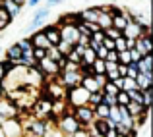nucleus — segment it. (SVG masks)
I'll use <instances>...</instances> for the list:
<instances>
[{"instance_id":"f257e3e1","label":"nucleus","mask_w":153,"mask_h":137,"mask_svg":"<svg viewBox=\"0 0 153 137\" xmlns=\"http://www.w3.org/2000/svg\"><path fill=\"white\" fill-rule=\"evenodd\" d=\"M54 127L60 131L64 137H68V135H72L74 131H78L79 127H83L82 124L76 120V116L72 114V108H68L64 114H60V116H56V120H54Z\"/></svg>"},{"instance_id":"f03ea898","label":"nucleus","mask_w":153,"mask_h":137,"mask_svg":"<svg viewBox=\"0 0 153 137\" xmlns=\"http://www.w3.org/2000/svg\"><path fill=\"white\" fill-rule=\"evenodd\" d=\"M87 96H89V91H85L82 85H76V87H68L64 91V100L70 108L76 106H82V104H87Z\"/></svg>"},{"instance_id":"7ed1b4c3","label":"nucleus","mask_w":153,"mask_h":137,"mask_svg":"<svg viewBox=\"0 0 153 137\" xmlns=\"http://www.w3.org/2000/svg\"><path fill=\"white\" fill-rule=\"evenodd\" d=\"M49 15H51V8H49V6H43V8H39V10L33 14L31 21L25 25L23 33H31V31L39 29V27H43V25L47 23V18H49Z\"/></svg>"},{"instance_id":"20e7f679","label":"nucleus","mask_w":153,"mask_h":137,"mask_svg":"<svg viewBox=\"0 0 153 137\" xmlns=\"http://www.w3.org/2000/svg\"><path fill=\"white\" fill-rule=\"evenodd\" d=\"M72 114L76 116V120H78V122L82 124L83 127H89V126H91V122L95 120L93 106H89V104H82V106L72 108Z\"/></svg>"},{"instance_id":"39448f33","label":"nucleus","mask_w":153,"mask_h":137,"mask_svg":"<svg viewBox=\"0 0 153 137\" xmlns=\"http://www.w3.org/2000/svg\"><path fill=\"white\" fill-rule=\"evenodd\" d=\"M56 79L60 81V85H62L64 89L76 87V85H79V81H82V71L79 70H62L58 75H56Z\"/></svg>"},{"instance_id":"423d86ee","label":"nucleus","mask_w":153,"mask_h":137,"mask_svg":"<svg viewBox=\"0 0 153 137\" xmlns=\"http://www.w3.org/2000/svg\"><path fill=\"white\" fill-rule=\"evenodd\" d=\"M0 126H2L4 135H6V137H14V135L23 133V126H22V118H19V116L2 120V124H0Z\"/></svg>"},{"instance_id":"0eeeda50","label":"nucleus","mask_w":153,"mask_h":137,"mask_svg":"<svg viewBox=\"0 0 153 137\" xmlns=\"http://www.w3.org/2000/svg\"><path fill=\"white\" fill-rule=\"evenodd\" d=\"M37 68H39V71H41L47 79H49V77H54V75L60 74L58 64H56L54 60L47 58V56H45V58H41V60H37Z\"/></svg>"},{"instance_id":"6e6552de","label":"nucleus","mask_w":153,"mask_h":137,"mask_svg":"<svg viewBox=\"0 0 153 137\" xmlns=\"http://www.w3.org/2000/svg\"><path fill=\"white\" fill-rule=\"evenodd\" d=\"M22 112H19V108L16 106V102L12 99H8L6 95L0 99V118H14V116H19Z\"/></svg>"},{"instance_id":"1a4fd4ad","label":"nucleus","mask_w":153,"mask_h":137,"mask_svg":"<svg viewBox=\"0 0 153 137\" xmlns=\"http://www.w3.org/2000/svg\"><path fill=\"white\" fill-rule=\"evenodd\" d=\"M134 48L140 52V54H149L153 52V45H151V31H146V33H142L138 39H136L134 43Z\"/></svg>"},{"instance_id":"9d476101","label":"nucleus","mask_w":153,"mask_h":137,"mask_svg":"<svg viewBox=\"0 0 153 137\" xmlns=\"http://www.w3.org/2000/svg\"><path fill=\"white\" fill-rule=\"evenodd\" d=\"M43 33H45L47 41H49L51 46H56L60 43V27L56 23H51V25H43Z\"/></svg>"},{"instance_id":"9b49d317","label":"nucleus","mask_w":153,"mask_h":137,"mask_svg":"<svg viewBox=\"0 0 153 137\" xmlns=\"http://www.w3.org/2000/svg\"><path fill=\"white\" fill-rule=\"evenodd\" d=\"M142 33H146V31H143V27L138 25L134 19H130V21L126 23V27L122 29V37H126V39H138Z\"/></svg>"},{"instance_id":"f8f14e48","label":"nucleus","mask_w":153,"mask_h":137,"mask_svg":"<svg viewBox=\"0 0 153 137\" xmlns=\"http://www.w3.org/2000/svg\"><path fill=\"white\" fill-rule=\"evenodd\" d=\"M95 21L99 23L101 29H107V27L112 25V15L108 12V6H99V14H97V19Z\"/></svg>"},{"instance_id":"ddd939ff","label":"nucleus","mask_w":153,"mask_h":137,"mask_svg":"<svg viewBox=\"0 0 153 137\" xmlns=\"http://www.w3.org/2000/svg\"><path fill=\"white\" fill-rule=\"evenodd\" d=\"M29 41H31V45L33 46H39V48H49V41H47V37H45V33L43 31H31V35H29Z\"/></svg>"},{"instance_id":"4468645a","label":"nucleus","mask_w":153,"mask_h":137,"mask_svg":"<svg viewBox=\"0 0 153 137\" xmlns=\"http://www.w3.org/2000/svg\"><path fill=\"white\" fill-rule=\"evenodd\" d=\"M111 15H112V27H116V29H120V31H122L124 27H126V23L130 21V15H128V12H124V10L116 12V14H111Z\"/></svg>"},{"instance_id":"2eb2a0df","label":"nucleus","mask_w":153,"mask_h":137,"mask_svg":"<svg viewBox=\"0 0 153 137\" xmlns=\"http://www.w3.org/2000/svg\"><path fill=\"white\" fill-rule=\"evenodd\" d=\"M128 112H130V116H134V118H140V116L143 114H149V108H146L142 102H134V100H130V102L126 104Z\"/></svg>"},{"instance_id":"dca6fc26","label":"nucleus","mask_w":153,"mask_h":137,"mask_svg":"<svg viewBox=\"0 0 153 137\" xmlns=\"http://www.w3.org/2000/svg\"><path fill=\"white\" fill-rule=\"evenodd\" d=\"M16 45L19 46L23 58H33V45H31L29 37H23V39H19V41H16Z\"/></svg>"},{"instance_id":"f3484780","label":"nucleus","mask_w":153,"mask_h":137,"mask_svg":"<svg viewBox=\"0 0 153 137\" xmlns=\"http://www.w3.org/2000/svg\"><path fill=\"white\" fill-rule=\"evenodd\" d=\"M0 4H2V6L6 8V12L10 14V18H12V19H16V18H18L19 14H22V10H23V6H19V4H16L14 0H2Z\"/></svg>"},{"instance_id":"a211bd4d","label":"nucleus","mask_w":153,"mask_h":137,"mask_svg":"<svg viewBox=\"0 0 153 137\" xmlns=\"http://www.w3.org/2000/svg\"><path fill=\"white\" fill-rule=\"evenodd\" d=\"M97 14H99V8L89 6V8H85V10L78 12V19L79 21H95V19H97Z\"/></svg>"},{"instance_id":"6ab92c4d","label":"nucleus","mask_w":153,"mask_h":137,"mask_svg":"<svg viewBox=\"0 0 153 137\" xmlns=\"http://www.w3.org/2000/svg\"><path fill=\"white\" fill-rule=\"evenodd\" d=\"M134 81H136V87H138V89H142V91L151 89V87H153V79H151V77H147V75H146V74H142V71H140V74L134 77Z\"/></svg>"},{"instance_id":"aec40b11","label":"nucleus","mask_w":153,"mask_h":137,"mask_svg":"<svg viewBox=\"0 0 153 137\" xmlns=\"http://www.w3.org/2000/svg\"><path fill=\"white\" fill-rule=\"evenodd\" d=\"M4 56H6L8 60H12V62H14V60H18V58H22V50H19V46L16 45H10L6 48V50H4Z\"/></svg>"},{"instance_id":"412c9836","label":"nucleus","mask_w":153,"mask_h":137,"mask_svg":"<svg viewBox=\"0 0 153 137\" xmlns=\"http://www.w3.org/2000/svg\"><path fill=\"white\" fill-rule=\"evenodd\" d=\"M12 21H14V19L10 18V14L6 12V8H4L2 4H0V31H4V29H6V27L10 25Z\"/></svg>"},{"instance_id":"4be33fe9","label":"nucleus","mask_w":153,"mask_h":137,"mask_svg":"<svg viewBox=\"0 0 153 137\" xmlns=\"http://www.w3.org/2000/svg\"><path fill=\"white\" fill-rule=\"evenodd\" d=\"M105 70H107V66H105V60H103V58H95L93 64H91L89 74H105Z\"/></svg>"},{"instance_id":"5701e85b","label":"nucleus","mask_w":153,"mask_h":137,"mask_svg":"<svg viewBox=\"0 0 153 137\" xmlns=\"http://www.w3.org/2000/svg\"><path fill=\"white\" fill-rule=\"evenodd\" d=\"M93 114H95V118H107V116H108V106L103 104V102L95 104V106H93Z\"/></svg>"},{"instance_id":"b1692460","label":"nucleus","mask_w":153,"mask_h":137,"mask_svg":"<svg viewBox=\"0 0 153 137\" xmlns=\"http://www.w3.org/2000/svg\"><path fill=\"white\" fill-rule=\"evenodd\" d=\"M128 93V96H130V100H134V102H142L143 100V91L142 89H130V91H126Z\"/></svg>"},{"instance_id":"393cba45","label":"nucleus","mask_w":153,"mask_h":137,"mask_svg":"<svg viewBox=\"0 0 153 137\" xmlns=\"http://www.w3.org/2000/svg\"><path fill=\"white\" fill-rule=\"evenodd\" d=\"M142 104L146 108H149L151 110V104H153V87L151 89H146L143 91V100H142Z\"/></svg>"},{"instance_id":"a878e982","label":"nucleus","mask_w":153,"mask_h":137,"mask_svg":"<svg viewBox=\"0 0 153 137\" xmlns=\"http://www.w3.org/2000/svg\"><path fill=\"white\" fill-rule=\"evenodd\" d=\"M130 62H132L130 50H120V52H118V64H124V66H128Z\"/></svg>"},{"instance_id":"bb28decb","label":"nucleus","mask_w":153,"mask_h":137,"mask_svg":"<svg viewBox=\"0 0 153 137\" xmlns=\"http://www.w3.org/2000/svg\"><path fill=\"white\" fill-rule=\"evenodd\" d=\"M130 89H136V81L132 77H128V75H124L122 77V91H130Z\"/></svg>"},{"instance_id":"cd10ccee","label":"nucleus","mask_w":153,"mask_h":137,"mask_svg":"<svg viewBox=\"0 0 153 137\" xmlns=\"http://www.w3.org/2000/svg\"><path fill=\"white\" fill-rule=\"evenodd\" d=\"M128 102H130V96H128L126 91H118L116 93V104H124V106H126Z\"/></svg>"},{"instance_id":"c85d7f7f","label":"nucleus","mask_w":153,"mask_h":137,"mask_svg":"<svg viewBox=\"0 0 153 137\" xmlns=\"http://www.w3.org/2000/svg\"><path fill=\"white\" fill-rule=\"evenodd\" d=\"M105 31V35H107V37H111V39H116V37H120V35H122V31L120 29H116V27H107V29H103Z\"/></svg>"},{"instance_id":"c756f323","label":"nucleus","mask_w":153,"mask_h":137,"mask_svg":"<svg viewBox=\"0 0 153 137\" xmlns=\"http://www.w3.org/2000/svg\"><path fill=\"white\" fill-rule=\"evenodd\" d=\"M105 75H107L108 81H114L116 77H120V74H118V66H116V68H111V70H107V71H105Z\"/></svg>"},{"instance_id":"7c9ffc66","label":"nucleus","mask_w":153,"mask_h":137,"mask_svg":"<svg viewBox=\"0 0 153 137\" xmlns=\"http://www.w3.org/2000/svg\"><path fill=\"white\" fill-rule=\"evenodd\" d=\"M101 102H103V104H107V106H114V104H116V96H112V95H107V93H103V99H101Z\"/></svg>"},{"instance_id":"2f4dec72","label":"nucleus","mask_w":153,"mask_h":137,"mask_svg":"<svg viewBox=\"0 0 153 137\" xmlns=\"http://www.w3.org/2000/svg\"><path fill=\"white\" fill-rule=\"evenodd\" d=\"M93 79H95V83H97V87H99V89H101V87L105 85V83L108 81V79H107V75H105V74H93Z\"/></svg>"},{"instance_id":"473e14b6","label":"nucleus","mask_w":153,"mask_h":137,"mask_svg":"<svg viewBox=\"0 0 153 137\" xmlns=\"http://www.w3.org/2000/svg\"><path fill=\"white\" fill-rule=\"evenodd\" d=\"M101 45L107 48V50H114V39H111V37H107V35H105L103 41H101Z\"/></svg>"},{"instance_id":"72a5a7b5","label":"nucleus","mask_w":153,"mask_h":137,"mask_svg":"<svg viewBox=\"0 0 153 137\" xmlns=\"http://www.w3.org/2000/svg\"><path fill=\"white\" fill-rule=\"evenodd\" d=\"M56 48L60 50V54H64V56H66V52H68V50L72 48V45H70V43H66V41H62V39H60V43L56 45Z\"/></svg>"},{"instance_id":"f704fd0d","label":"nucleus","mask_w":153,"mask_h":137,"mask_svg":"<svg viewBox=\"0 0 153 137\" xmlns=\"http://www.w3.org/2000/svg\"><path fill=\"white\" fill-rule=\"evenodd\" d=\"M47 56V48H39V46H33V58L35 60H41Z\"/></svg>"},{"instance_id":"c9c22d12","label":"nucleus","mask_w":153,"mask_h":137,"mask_svg":"<svg viewBox=\"0 0 153 137\" xmlns=\"http://www.w3.org/2000/svg\"><path fill=\"white\" fill-rule=\"evenodd\" d=\"M105 60H107V62H118V52L116 50H108L107 56H105Z\"/></svg>"},{"instance_id":"e433bc0d","label":"nucleus","mask_w":153,"mask_h":137,"mask_svg":"<svg viewBox=\"0 0 153 137\" xmlns=\"http://www.w3.org/2000/svg\"><path fill=\"white\" fill-rule=\"evenodd\" d=\"M103 37H105V31H103V29H99V31H95V33H91V39H93V41H97V43H101Z\"/></svg>"},{"instance_id":"4c0bfd02","label":"nucleus","mask_w":153,"mask_h":137,"mask_svg":"<svg viewBox=\"0 0 153 137\" xmlns=\"http://www.w3.org/2000/svg\"><path fill=\"white\" fill-rule=\"evenodd\" d=\"M130 58H132V62H140V60H142V54H140L136 48H130Z\"/></svg>"},{"instance_id":"58836bf2","label":"nucleus","mask_w":153,"mask_h":137,"mask_svg":"<svg viewBox=\"0 0 153 137\" xmlns=\"http://www.w3.org/2000/svg\"><path fill=\"white\" fill-rule=\"evenodd\" d=\"M107 52H108V50H107V48H105V46L101 45V46L97 48V50H95V54H97V58H103V60H105V56H107Z\"/></svg>"},{"instance_id":"ea45409f","label":"nucleus","mask_w":153,"mask_h":137,"mask_svg":"<svg viewBox=\"0 0 153 137\" xmlns=\"http://www.w3.org/2000/svg\"><path fill=\"white\" fill-rule=\"evenodd\" d=\"M64 0H47V6L49 8H54V6H58V4H62Z\"/></svg>"},{"instance_id":"a19ab883","label":"nucleus","mask_w":153,"mask_h":137,"mask_svg":"<svg viewBox=\"0 0 153 137\" xmlns=\"http://www.w3.org/2000/svg\"><path fill=\"white\" fill-rule=\"evenodd\" d=\"M105 137H116V130H114V127H108L107 133H105Z\"/></svg>"},{"instance_id":"79ce46f5","label":"nucleus","mask_w":153,"mask_h":137,"mask_svg":"<svg viewBox=\"0 0 153 137\" xmlns=\"http://www.w3.org/2000/svg\"><path fill=\"white\" fill-rule=\"evenodd\" d=\"M25 4H27L29 8H35L37 4H41V0H25Z\"/></svg>"},{"instance_id":"37998d69","label":"nucleus","mask_w":153,"mask_h":137,"mask_svg":"<svg viewBox=\"0 0 153 137\" xmlns=\"http://www.w3.org/2000/svg\"><path fill=\"white\" fill-rule=\"evenodd\" d=\"M118 74H120V77L126 75V66H124V64H118Z\"/></svg>"},{"instance_id":"c03bdc74","label":"nucleus","mask_w":153,"mask_h":137,"mask_svg":"<svg viewBox=\"0 0 153 137\" xmlns=\"http://www.w3.org/2000/svg\"><path fill=\"white\" fill-rule=\"evenodd\" d=\"M126 39V37H124ZM134 43H136V39H126V46H128V50H130V48H134Z\"/></svg>"},{"instance_id":"a18cd8bd","label":"nucleus","mask_w":153,"mask_h":137,"mask_svg":"<svg viewBox=\"0 0 153 137\" xmlns=\"http://www.w3.org/2000/svg\"><path fill=\"white\" fill-rule=\"evenodd\" d=\"M6 74H8V71L4 70V66H2V64H0V81H2V79H4V75H6Z\"/></svg>"},{"instance_id":"49530a36","label":"nucleus","mask_w":153,"mask_h":137,"mask_svg":"<svg viewBox=\"0 0 153 137\" xmlns=\"http://www.w3.org/2000/svg\"><path fill=\"white\" fill-rule=\"evenodd\" d=\"M16 4H19V6H25V0H14Z\"/></svg>"},{"instance_id":"de8ad7c7","label":"nucleus","mask_w":153,"mask_h":137,"mask_svg":"<svg viewBox=\"0 0 153 137\" xmlns=\"http://www.w3.org/2000/svg\"><path fill=\"white\" fill-rule=\"evenodd\" d=\"M0 137H6V135H4V130H2V126H0Z\"/></svg>"},{"instance_id":"09e8293b","label":"nucleus","mask_w":153,"mask_h":137,"mask_svg":"<svg viewBox=\"0 0 153 137\" xmlns=\"http://www.w3.org/2000/svg\"><path fill=\"white\" fill-rule=\"evenodd\" d=\"M116 137H130V135H122V133H116Z\"/></svg>"},{"instance_id":"8fccbe9b","label":"nucleus","mask_w":153,"mask_h":137,"mask_svg":"<svg viewBox=\"0 0 153 137\" xmlns=\"http://www.w3.org/2000/svg\"><path fill=\"white\" fill-rule=\"evenodd\" d=\"M91 137H105V135H101V133H95V135H91Z\"/></svg>"},{"instance_id":"3c124183","label":"nucleus","mask_w":153,"mask_h":137,"mask_svg":"<svg viewBox=\"0 0 153 137\" xmlns=\"http://www.w3.org/2000/svg\"><path fill=\"white\" fill-rule=\"evenodd\" d=\"M14 137H25V135H23V133H19V135H14Z\"/></svg>"},{"instance_id":"603ef678","label":"nucleus","mask_w":153,"mask_h":137,"mask_svg":"<svg viewBox=\"0 0 153 137\" xmlns=\"http://www.w3.org/2000/svg\"><path fill=\"white\" fill-rule=\"evenodd\" d=\"M0 52H2V48H0Z\"/></svg>"}]
</instances>
